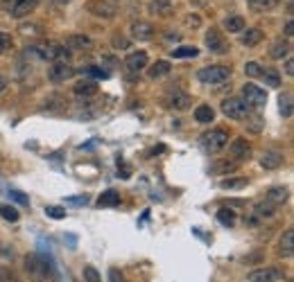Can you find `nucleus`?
<instances>
[{
    "label": "nucleus",
    "mask_w": 294,
    "mask_h": 282,
    "mask_svg": "<svg viewBox=\"0 0 294 282\" xmlns=\"http://www.w3.org/2000/svg\"><path fill=\"white\" fill-rule=\"evenodd\" d=\"M281 0H249V7L258 14H265V12H272L274 7H278Z\"/></svg>",
    "instance_id": "obj_26"
},
{
    "label": "nucleus",
    "mask_w": 294,
    "mask_h": 282,
    "mask_svg": "<svg viewBox=\"0 0 294 282\" xmlns=\"http://www.w3.org/2000/svg\"><path fill=\"white\" fill-rule=\"evenodd\" d=\"M278 104H281V115H283V118H290V115H292V97H290V93H283L281 97H278Z\"/></svg>",
    "instance_id": "obj_32"
},
{
    "label": "nucleus",
    "mask_w": 294,
    "mask_h": 282,
    "mask_svg": "<svg viewBox=\"0 0 294 282\" xmlns=\"http://www.w3.org/2000/svg\"><path fill=\"white\" fill-rule=\"evenodd\" d=\"M9 45H12V36H9L7 32H3V30H0V52H5Z\"/></svg>",
    "instance_id": "obj_41"
},
{
    "label": "nucleus",
    "mask_w": 294,
    "mask_h": 282,
    "mask_svg": "<svg viewBox=\"0 0 294 282\" xmlns=\"http://www.w3.org/2000/svg\"><path fill=\"white\" fill-rule=\"evenodd\" d=\"M7 86H9V79L0 75V95H3V90H7Z\"/></svg>",
    "instance_id": "obj_48"
},
{
    "label": "nucleus",
    "mask_w": 294,
    "mask_h": 282,
    "mask_svg": "<svg viewBox=\"0 0 294 282\" xmlns=\"http://www.w3.org/2000/svg\"><path fill=\"white\" fill-rule=\"evenodd\" d=\"M98 206H100V208H113V206H120V194L115 192V190H107V192L100 194Z\"/></svg>",
    "instance_id": "obj_23"
},
{
    "label": "nucleus",
    "mask_w": 294,
    "mask_h": 282,
    "mask_svg": "<svg viewBox=\"0 0 294 282\" xmlns=\"http://www.w3.org/2000/svg\"><path fill=\"white\" fill-rule=\"evenodd\" d=\"M111 43H113L115 50H127V48H129V38H122L120 34H118V36H113V41H111Z\"/></svg>",
    "instance_id": "obj_39"
},
{
    "label": "nucleus",
    "mask_w": 294,
    "mask_h": 282,
    "mask_svg": "<svg viewBox=\"0 0 294 282\" xmlns=\"http://www.w3.org/2000/svg\"><path fill=\"white\" fill-rule=\"evenodd\" d=\"M235 167V163H229V160H220V165H215L213 172L220 174V172H231V169Z\"/></svg>",
    "instance_id": "obj_40"
},
{
    "label": "nucleus",
    "mask_w": 294,
    "mask_h": 282,
    "mask_svg": "<svg viewBox=\"0 0 294 282\" xmlns=\"http://www.w3.org/2000/svg\"><path fill=\"white\" fill-rule=\"evenodd\" d=\"M167 72H172L170 61H156V63H152V66H149L147 77H149V79H161V77H165Z\"/></svg>",
    "instance_id": "obj_18"
},
{
    "label": "nucleus",
    "mask_w": 294,
    "mask_h": 282,
    "mask_svg": "<svg viewBox=\"0 0 294 282\" xmlns=\"http://www.w3.org/2000/svg\"><path fill=\"white\" fill-rule=\"evenodd\" d=\"M170 5H172V0H154V9L156 12H165Z\"/></svg>",
    "instance_id": "obj_43"
},
{
    "label": "nucleus",
    "mask_w": 294,
    "mask_h": 282,
    "mask_svg": "<svg viewBox=\"0 0 294 282\" xmlns=\"http://www.w3.org/2000/svg\"><path fill=\"white\" fill-rule=\"evenodd\" d=\"M172 57H175V59H195V57H199V48L181 45V48H177V50L172 52Z\"/></svg>",
    "instance_id": "obj_28"
},
{
    "label": "nucleus",
    "mask_w": 294,
    "mask_h": 282,
    "mask_svg": "<svg viewBox=\"0 0 294 282\" xmlns=\"http://www.w3.org/2000/svg\"><path fill=\"white\" fill-rule=\"evenodd\" d=\"M224 30L226 32H242L244 30V18L233 14V16H226L224 18Z\"/></svg>",
    "instance_id": "obj_27"
},
{
    "label": "nucleus",
    "mask_w": 294,
    "mask_h": 282,
    "mask_svg": "<svg viewBox=\"0 0 294 282\" xmlns=\"http://www.w3.org/2000/svg\"><path fill=\"white\" fill-rule=\"evenodd\" d=\"M38 0H9L7 12L12 14V18H25L36 9Z\"/></svg>",
    "instance_id": "obj_10"
},
{
    "label": "nucleus",
    "mask_w": 294,
    "mask_h": 282,
    "mask_svg": "<svg viewBox=\"0 0 294 282\" xmlns=\"http://www.w3.org/2000/svg\"><path fill=\"white\" fill-rule=\"evenodd\" d=\"M251 126H249V129L254 131V133H260V129H263V120L260 118H256V120H251V122H249Z\"/></svg>",
    "instance_id": "obj_44"
},
{
    "label": "nucleus",
    "mask_w": 294,
    "mask_h": 282,
    "mask_svg": "<svg viewBox=\"0 0 294 282\" xmlns=\"http://www.w3.org/2000/svg\"><path fill=\"white\" fill-rule=\"evenodd\" d=\"M269 55H272V59H276V61L287 59V57H290V43H287V41H276L272 45V50H269Z\"/></svg>",
    "instance_id": "obj_24"
},
{
    "label": "nucleus",
    "mask_w": 294,
    "mask_h": 282,
    "mask_svg": "<svg viewBox=\"0 0 294 282\" xmlns=\"http://www.w3.org/2000/svg\"><path fill=\"white\" fill-rule=\"evenodd\" d=\"M285 75H287V77H292V75H294V61L290 59V57L285 59Z\"/></svg>",
    "instance_id": "obj_45"
},
{
    "label": "nucleus",
    "mask_w": 294,
    "mask_h": 282,
    "mask_svg": "<svg viewBox=\"0 0 294 282\" xmlns=\"http://www.w3.org/2000/svg\"><path fill=\"white\" fill-rule=\"evenodd\" d=\"M231 77V68L222 66V63H213V66H204L197 70V79L201 81L204 86H218L224 84L226 79Z\"/></svg>",
    "instance_id": "obj_1"
},
{
    "label": "nucleus",
    "mask_w": 294,
    "mask_h": 282,
    "mask_svg": "<svg viewBox=\"0 0 294 282\" xmlns=\"http://www.w3.org/2000/svg\"><path fill=\"white\" fill-rule=\"evenodd\" d=\"M0 217H5V219L12 221V223H16V221H18V212L14 210L12 206H0Z\"/></svg>",
    "instance_id": "obj_33"
},
{
    "label": "nucleus",
    "mask_w": 294,
    "mask_h": 282,
    "mask_svg": "<svg viewBox=\"0 0 294 282\" xmlns=\"http://www.w3.org/2000/svg\"><path fill=\"white\" fill-rule=\"evenodd\" d=\"M265 79V84L272 86V88H276V86H281V75H278V70H274V68H267V70H263V75H260Z\"/></svg>",
    "instance_id": "obj_31"
},
{
    "label": "nucleus",
    "mask_w": 294,
    "mask_h": 282,
    "mask_svg": "<svg viewBox=\"0 0 294 282\" xmlns=\"http://www.w3.org/2000/svg\"><path fill=\"white\" fill-rule=\"evenodd\" d=\"M109 275H111V282H122V278L118 275V269H111Z\"/></svg>",
    "instance_id": "obj_49"
},
{
    "label": "nucleus",
    "mask_w": 294,
    "mask_h": 282,
    "mask_svg": "<svg viewBox=\"0 0 294 282\" xmlns=\"http://www.w3.org/2000/svg\"><path fill=\"white\" fill-rule=\"evenodd\" d=\"M242 102L249 109H263L267 104V90H263L256 84H244L242 86Z\"/></svg>",
    "instance_id": "obj_6"
},
{
    "label": "nucleus",
    "mask_w": 294,
    "mask_h": 282,
    "mask_svg": "<svg viewBox=\"0 0 294 282\" xmlns=\"http://www.w3.org/2000/svg\"><path fill=\"white\" fill-rule=\"evenodd\" d=\"M249 282H281L285 280V271L281 266H258L247 273Z\"/></svg>",
    "instance_id": "obj_4"
},
{
    "label": "nucleus",
    "mask_w": 294,
    "mask_h": 282,
    "mask_svg": "<svg viewBox=\"0 0 294 282\" xmlns=\"http://www.w3.org/2000/svg\"><path fill=\"white\" fill-rule=\"evenodd\" d=\"M195 120L199 124H211L215 120V111L211 109L208 104H201V106H197L195 109Z\"/></svg>",
    "instance_id": "obj_21"
},
{
    "label": "nucleus",
    "mask_w": 294,
    "mask_h": 282,
    "mask_svg": "<svg viewBox=\"0 0 294 282\" xmlns=\"http://www.w3.org/2000/svg\"><path fill=\"white\" fill-rule=\"evenodd\" d=\"M124 66H127L132 72L143 70V68L147 66V52L145 50H138V52H132V55H127V59H124Z\"/></svg>",
    "instance_id": "obj_13"
},
{
    "label": "nucleus",
    "mask_w": 294,
    "mask_h": 282,
    "mask_svg": "<svg viewBox=\"0 0 294 282\" xmlns=\"http://www.w3.org/2000/svg\"><path fill=\"white\" fill-rule=\"evenodd\" d=\"M9 197H12L14 201L18 203V206H30V199H27V194L18 192V190H9Z\"/></svg>",
    "instance_id": "obj_38"
},
{
    "label": "nucleus",
    "mask_w": 294,
    "mask_h": 282,
    "mask_svg": "<svg viewBox=\"0 0 294 282\" xmlns=\"http://www.w3.org/2000/svg\"><path fill=\"white\" fill-rule=\"evenodd\" d=\"M57 3H70V0H57Z\"/></svg>",
    "instance_id": "obj_50"
},
{
    "label": "nucleus",
    "mask_w": 294,
    "mask_h": 282,
    "mask_svg": "<svg viewBox=\"0 0 294 282\" xmlns=\"http://www.w3.org/2000/svg\"><path fill=\"white\" fill-rule=\"evenodd\" d=\"M274 215H276V206L272 201H267V199L256 203V208H254V217H258V219H269Z\"/></svg>",
    "instance_id": "obj_17"
},
{
    "label": "nucleus",
    "mask_w": 294,
    "mask_h": 282,
    "mask_svg": "<svg viewBox=\"0 0 294 282\" xmlns=\"http://www.w3.org/2000/svg\"><path fill=\"white\" fill-rule=\"evenodd\" d=\"M244 72H247V77H254V79H256V77L263 75V66H258L256 61H249L247 66H244Z\"/></svg>",
    "instance_id": "obj_36"
},
{
    "label": "nucleus",
    "mask_w": 294,
    "mask_h": 282,
    "mask_svg": "<svg viewBox=\"0 0 294 282\" xmlns=\"http://www.w3.org/2000/svg\"><path fill=\"white\" fill-rule=\"evenodd\" d=\"M186 25L192 27V30H195V27H199V16H197V14H188V16H186Z\"/></svg>",
    "instance_id": "obj_42"
},
{
    "label": "nucleus",
    "mask_w": 294,
    "mask_h": 282,
    "mask_svg": "<svg viewBox=\"0 0 294 282\" xmlns=\"http://www.w3.org/2000/svg\"><path fill=\"white\" fill-rule=\"evenodd\" d=\"M84 280L86 282H102V275L98 273L95 266H86V269H84Z\"/></svg>",
    "instance_id": "obj_37"
},
{
    "label": "nucleus",
    "mask_w": 294,
    "mask_h": 282,
    "mask_svg": "<svg viewBox=\"0 0 294 282\" xmlns=\"http://www.w3.org/2000/svg\"><path fill=\"white\" fill-rule=\"evenodd\" d=\"M285 163V158H283V154L281 152H265L263 156H260V167H265V169H278L281 165Z\"/></svg>",
    "instance_id": "obj_14"
},
{
    "label": "nucleus",
    "mask_w": 294,
    "mask_h": 282,
    "mask_svg": "<svg viewBox=\"0 0 294 282\" xmlns=\"http://www.w3.org/2000/svg\"><path fill=\"white\" fill-rule=\"evenodd\" d=\"M73 90H75V95L79 97V100H81V97L86 100V97H93L95 93H98V84H95V81H79V84H75Z\"/></svg>",
    "instance_id": "obj_20"
},
{
    "label": "nucleus",
    "mask_w": 294,
    "mask_h": 282,
    "mask_svg": "<svg viewBox=\"0 0 294 282\" xmlns=\"http://www.w3.org/2000/svg\"><path fill=\"white\" fill-rule=\"evenodd\" d=\"M285 36H287V38H292V36H294V21H292V18L285 23Z\"/></svg>",
    "instance_id": "obj_46"
},
{
    "label": "nucleus",
    "mask_w": 294,
    "mask_h": 282,
    "mask_svg": "<svg viewBox=\"0 0 294 282\" xmlns=\"http://www.w3.org/2000/svg\"><path fill=\"white\" fill-rule=\"evenodd\" d=\"M281 255L283 257H292L294 255V232L285 230L281 237Z\"/></svg>",
    "instance_id": "obj_25"
},
{
    "label": "nucleus",
    "mask_w": 294,
    "mask_h": 282,
    "mask_svg": "<svg viewBox=\"0 0 294 282\" xmlns=\"http://www.w3.org/2000/svg\"><path fill=\"white\" fill-rule=\"evenodd\" d=\"M132 36L138 38V41H149L154 36V27L145 21H136L132 23Z\"/></svg>",
    "instance_id": "obj_15"
},
{
    "label": "nucleus",
    "mask_w": 294,
    "mask_h": 282,
    "mask_svg": "<svg viewBox=\"0 0 294 282\" xmlns=\"http://www.w3.org/2000/svg\"><path fill=\"white\" fill-rule=\"evenodd\" d=\"M73 75H75V70L68 61H55L50 66V70H48V79H50L52 84H61V81L70 79Z\"/></svg>",
    "instance_id": "obj_9"
},
{
    "label": "nucleus",
    "mask_w": 294,
    "mask_h": 282,
    "mask_svg": "<svg viewBox=\"0 0 294 282\" xmlns=\"http://www.w3.org/2000/svg\"><path fill=\"white\" fill-rule=\"evenodd\" d=\"M73 206H86V197H70Z\"/></svg>",
    "instance_id": "obj_47"
},
{
    "label": "nucleus",
    "mask_w": 294,
    "mask_h": 282,
    "mask_svg": "<svg viewBox=\"0 0 294 282\" xmlns=\"http://www.w3.org/2000/svg\"><path fill=\"white\" fill-rule=\"evenodd\" d=\"M265 199H267V201H272L274 206H283V203L287 201V190L285 187H269L267 190V194H265Z\"/></svg>",
    "instance_id": "obj_19"
},
{
    "label": "nucleus",
    "mask_w": 294,
    "mask_h": 282,
    "mask_svg": "<svg viewBox=\"0 0 294 282\" xmlns=\"http://www.w3.org/2000/svg\"><path fill=\"white\" fill-rule=\"evenodd\" d=\"M218 221L222 223V226L231 228L235 223V212L231 210V208H220V210H218Z\"/></svg>",
    "instance_id": "obj_30"
},
{
    "label": "nucleus",
    "mask_w": 294,
    "mask_h": 282,
    "mask_svg": "<svg viewBox=\"0 0 294 282\" xmlns=\"http://www.w3.org/2000/svg\"><path fill=\"white\" fill-rule=\"evenodd\" d=\"M199 145L204 147V152L220 154L222 149H226V145H229V133H226V131H220V129L206 131V133L199 138Z\"/></svg>",
    "instance_id": "obj_3"
},
{
    "label": "nucleus",
    "mask_w": 294,
    "mask_h": 282,
    "mask_svg": "<svg viewBox=\"0 0 294 282\" xmlns=\"http://www.w3.org/2000/svg\"><path fill=\"white\" fill-rule=\"evenodd\" d=\"M265 38V34H263V30H258V27H251V30H247L244 32V36L240 38L242 41V45H247V48H256L260 41Z\"/></svg>",
    "instance_id": "obj_22"
},
{
    "label": "nucleus",
    "mask_w": 294,
    "mask_h": 282,
    "mask_svg": "<svg viewBox=\"0 0 294 282\" xmlns=\"http://www.w3.org/2000/svg\"><path fill=\"white\" fill-rule=\"evenodd\" d=\"M204 41H206V48H208L213 55H226V52H229V43L224 41V36H222L215 27H211V30L206 32Z\"/></svg>",
    "instance_id": "obj_11"
},
{
    "label": "nucleus",
    "mask_w": 294,
    "mask_h": 282,
    "mask_svg": "<svg viewBox=\"0 0 294 282\" xmlns=\"http://www.w3.org/2000/svg\"><path fill=\"white\" fill-rule=\"evenodd\" d=\"M91 45H93V41L89 36H84V34H73V36L66 38V48L68 50H84V48H91Z\"/></svg>",
    "instance_id": "obj_16"
},
{
    "label": "nucleus",
    "mask_w": 294,
    "mask_h": 282,
    "mask_svg": "<svg viewBox=\"0 0 294 282\" xmlns=\"http://www.w3.org/2000/svg\"><path fill=\"white\" fill-rule=\"evenodd\" d=\"M192 104V97L179 88H170L165 93V106L172 111H188Z\"/></svg>",
    "instance_id": "obj_7"
},
{
    "label": "nucleus",
    "mask_w": 294,
    "mask_h": 282,
    "mask_svg": "<svg viewBox=\"0 0 294 282\" xmlns=\"http://www.w3.org/2000/svg\"><path fill=\"white\" fill-rule=\"evenodd\" d=\"M46 215L52 217V219H64L66 217V210L61 206H46Z\"/></svg>",
    "instance_id": "obj_34"
},
{
    "label": "nucleus",
    "mask_w": 294,
    "mask_h": 282,
    "mask_svg": "<svg viewBox=\"0 0 294 282\" xmlns=\"http://www.w3.org/2000/svg\"><path fill=\"white\" fill-rule=\"evenodd\" d=\"M222 113L229 120H244V118H249L251 109H249L240 97H226V100L222 102Z\"/></svg>",
    "instance_id": "obj_5"
},
{
    "label": "nucleus",
    "mask_w": 294,
    "mask_h": 282,
    "mask_svg": "<svg viewBox=\"0 0 294 282\" xmlns=\"http://www.w3.org/2000/svg\"><path fill=\"white\" fill-rule=\"evenodd\" d=\"M25 271H27V275L36 282H46V280L52 278L50 264L46 262V257L36 255V253H30V255L25 257Z\"/></svg>",
    "instance_id": "obj_2"
},
{
    "label": "nucleus",
    "mask_w": 294,
    "mask_h": 282,
    "mask_svg": "<svg viewBox=\"0 0 294 282\" xmlns=\"http://www.w3.org/2000/svg\"><path fill=\"white\" fill-rule=\"evenodd\" d=\"M247 178L244 176H233V178H224V181H220V187L222 190H242L247 187Z\"/></svg>",
    "instance_id": "obj_29"
},
{
    "label": "nucleus",
    "mask_w": 294,
    "mask_h": 282,
    "mask_svg": "<svg viewBox=\"0 0 294 282\" xmlns=\"http://www.w3.org/2000/svg\"><path fill=\"white\" fill-rule=\"evenodd\" d=\"M81 72H89V75L98 77V79H109V72L104 70V68H100V66H89V68H84Z\"/></svg>",
    "instance_id": "obj_35"
},
{
    "label": "nucleus",
    "mask_w": 294,
    "mask_h": 282,
    "mask_svg": "<svg viewBox=\"0 0 294 282\" xmlns=\"http://www.w3.org/2000/svg\"><path fill=\"white\" fill-rule=\"evenodd\" d=\"M229 147V154L233 160H247L251 156V147H249V143L244 138H235L233 145H226Z\"/></svg>",
    "instance_id": "obj_12"
},
{
    "label": "nucleus",
    "mask_w": 294,
    "mask_h": 282,
    "mask_svg": "<svg viewBox=\"0 0 294 282\" xmlns=\"http://www.w3.org/2000/svg\"><path fill=\"white\" fill-rule=\"evenodd\" d=\"M89 12L98 18H113L118 14V5L113 0H89Z\"/></svg>",
    "instance_id": "obj_8"
}]
</instances>
